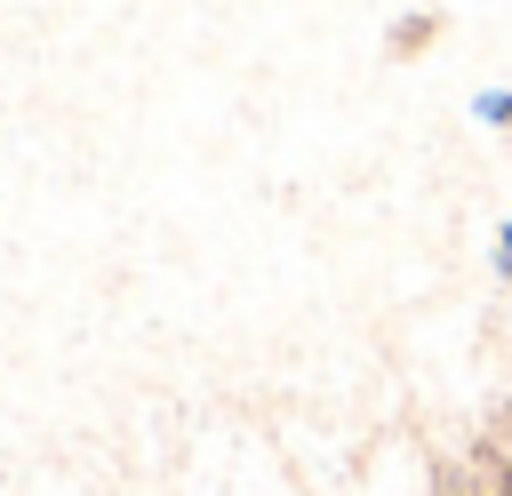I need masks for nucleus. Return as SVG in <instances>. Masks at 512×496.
I'll list each match as a JSON object with an SVG mask.
<instances>
[{
  "instance_id": "1",
  "label": "nucleus",
  "mask_w": 512,
  "mask_h": 496,
  "mask_svg": "<svg viewBox=\"0 0 512 496\" xmlns=\"http://www.w3.org/2000/svg\"><path fill=\"white\" fill-rule=\"evenodd\" d=\"M440 32H448V16H440V8H408V16H392V24H384V56H392V64H408V56H424Z\"/></svg>"
},
{
  "instance_id": "2",
  "label": "nucleus",
  "mask_w": 512,
  "mask_h": 496,
  "mask_svg": "<svg viewBox=\"0 0 512 496\" xmlns=\"http://www.w3.org/2000/svg\"><path fill=\"white\" fill-rule=\"evenodd\" d=\"M472 472H480V488H488V496H512V448H504L496 432H480V440H472Z\"/></svg>"
},
{
  "instance_id": "3",
  "label": "nucleus",
  "mask_w": 512,
  "mask_h": 496,
  "mask_svg": "<svg viewBox=\"0 0 512 496\" xmlns=\"http://www.w3.org/2000/svg\"><path fill=\"white\" fill-rule=\"evenodd\" d=\"M432 496H488V488H480L472 456H464V464H456V456H432Z\"/></svg>"
},
{
  "instance_id": "4",
  "label": "nucleus",
  "mask_w": 512,
  "mask_h": 496,
  "mask_svg": "<svg viewBox=\"0 0 512 496\" xmlns=\"http://www.w3.org/2000/svg\"><path fill=\"white\" fill-rule=\"evenodd\" d=\"M480 120H504L512 128V96H480Z\"/></svg>"
},
{
  "instance_id": "5",
  "label": "nucleus",
  "mask_w": 512,
  "mask_h": 496,
  "mask_svg": "<svg viewBox=\"0 0 512 496\" xmlns=\"http://www.w3.org/2000/svg\"><path fill=\"white\" fill-rule=\"evenodd\" d=\"M496 272H512V232H504V240H496Z\"/></svg>"
}]
</instances>
